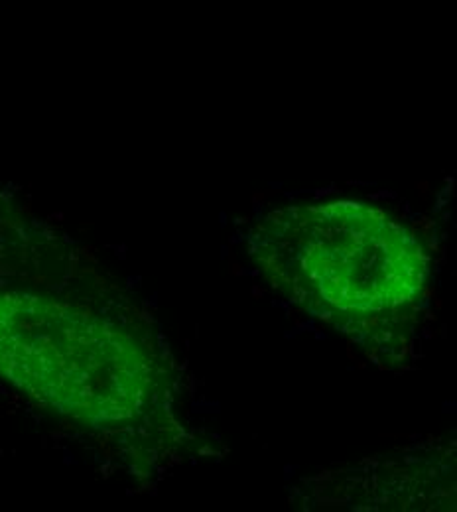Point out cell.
<instances>
[{"mask_svg": "<svg viewBox=\"0 0 457 512\" xmlns=\"http://www.w3.org/2000/svg\"><path fill=\"white\" fill-rule=\"evenodd\" d=\"M249 253L282 298L357 341L404 327L430 274L416 235L359 201L270 211L249 237Z\"/></svg>", "mask_w": 457, "mask_h": 512, "instance_id": "cell-1", "label": "cell"}, {"mask_svg": "<svg viewBox=\"0 0 457 512\" xmlns=\"http://www.w3.org/2000/svg\"><path fill=\"white\" fill-rule=\"evenodd\" d=\"M0 375L87 424H123L164 392V369L134 335L56 298L0 296Z\"/></svg>", "mask_w": 457, "mask_h": 512, "instance_id": "cell-2", "label": "cell"}]
</instances>
